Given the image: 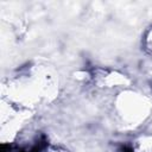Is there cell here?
<instances>
[{"label": "cell", "mask_w": 152, "mask_h": 152, "mask_svg": "<svg viewBox=\"0 0 152 152\" xmlns=\"http://www.w3.org/2000/svg\"><path fill=\"white\" fill-rule=\"evenodd\" d=\"M121 152H133V150L129 147V146H124L121 148Z\"/></svg>", "instance_id": "cell-1"}]
</instances>
